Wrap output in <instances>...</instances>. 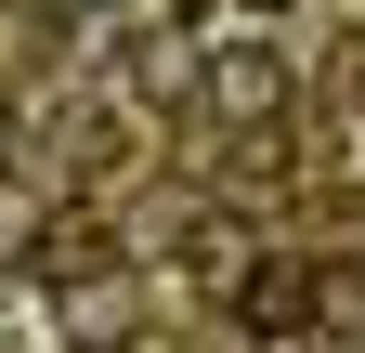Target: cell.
Returning <instances> with one entry per match:
<instances>
[{"label":"cell","instance_id":"1","mask_svg":"<svg viewBox=\"0 0 365 353\" xmlns=\"http://www.w3.org/2000/svg\"><path fill=\"white\" fill-rule=\"evenodd\" d=\"M130 327H144V288L118 262H91V275L53 288V353H130Z\"/></svg>","mask_w":365,"mask_h":353},{"label":"cell","instance_id":"2","mask_svg":"<svg viewBox=\"0 0 365 353\" xmlns=\"http://www.w3.org/2000/svg\"><path fill=\"white\" fill-rule=\"evenodd\" d=\"M209 105L235 131H274L287 118V53H274V39H209Z\"/></svg>","mask_w":365,"mask_h":353},{"label":"cell","instance_id":"3","mask_svg":"<svg viewBox=\"0 0 365 353\" xmlns=\"http://www.w3.org/2000/svg\"><path fill=\"white\" fill-rule=\"evenodd\" d=\"M91 262H118V249H105V209H91V197H66V209H39V223H26V275H39V288L91 275Z\"/></svg>","mask_w":365,"mask_h":353},{"label":"cell","instance_id":"4","mask_svg":"<svg viewBox=\"0 0 365 353\" xmlns=\"http://www.w3.org/2000/svg\"><path fill=\"white\" fill-rule=\"evenodd\" d=\"M235 314H248V327H274V340L313 327V262H300V249H261L248 275H235Z\"/></svg>","mask_w":365,"mask_h":353},{"label":"cell","instance_id":"5","mask_svg":"<svg viewBox=\"0 0 365 353\" xmlns=\"http://www.w3.org/2000/svg\"><path fill=\"white\" fill-rule=\"evenodd\" d=\"M182 275H209V288L248 275V223H235V209H196V223H182Z\"/></svg>","mask_w":365,"mask_h":353},{"label":"cell","instance_id":"6","mask_svg":"<svg viewBox=\"0 0 365 353\" xmlns=\"http://www.w3.org/2000/svg\"><path fill=\"white\" fill-rule=\"evenodd\" d=\"M118 157H130V118H118V105H91V118L66 131V170H78V184H105Z\"/></svg>","mask_w":365,"mask_h":353},{"label":"cell","instance_id":"7","mask_svg":"<svg viewBox=\"0 0 365 353\" xmlns=\"http://www.w3.org/2000/svg\"><path fill=\"white\" fill-rule=\"evenodd\" d=\"M313 327H339V340L365 327V275H352V262H327V275H313Z\"/></svg>","mask_w":365,"mask_h":353},{"label":"cell","instance_id":"8","mask_svg":"<svg viewBox=\"0 0 365 353\" xmlns=\"http://www.w3.org/2000/svg\"><path fill=\"white\" fill-rule=\"evenodd\" d=\"M248 14H287V0H248Z\"/></svg>","mask_w":365,"mask_h":353},{"label":"cell","instance_id":"9","mask_svg":"<svg viewBox=\"0 0 365 353\" xmlns=\"http://www.w3.org/2000/svg\"><path fill=\"white\" fill-rule=\"evenodd\" d=\"M0 353H14V340H0Z\"/></svg>","mask_w":365,"mask_h":353}]
</instances>
